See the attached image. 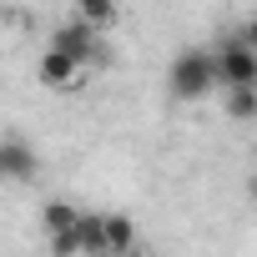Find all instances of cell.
I'll use <instances>...</instances> for the list:
<instances>
[{
	"instance_id": "obj_1",
	"label": "cell",
	"mask_w": 257,
	"mask_h": 257,
	"mask_svg": "<svg viewBox=\"0 0 257 257\" xmlns=\"http://www.w3.org/2000/svg\"><path fill=\"white\" fill-rule=\"evenodd\" d=\"M167 91H172V101H207L212 91H222V81H217V51H207V46L177 51L172 66H167Z\"/></svg>"
},
{
	"instance_id": "obj_2",
	"label": "cell",
	"mask_w": 257,
	"mask_h": 257,
	"mask_svg": "<svg viewBox=\"0 0 257 257\" xmlns=\"http://www.w3.org/2000/svg\"><path fill=\"white\" fill-rule=\"evenodd\" d=\"M217 81H222V91H252L257 86V51L242 36L217 46Z\"/></svg>"
},
{
	"instance_id": "obj_3",
	"label": "cell",
	"mask_w": 257,
	"mask_h": 257,
	"mask_svg": "<svg viewBox=\"0 0 257 257\" xmlns=\"http://www.w3.org/2000/svg\"><path fill=\"white\" fill-rule=\"evenodd\" d=\"M36 76H41V86H51V91H76V86L86 81V66H81V61H71L66 51L46 46V51H41V61H36Z\"/></svg>"
},
{
	"instance_id": "obj_4",
	"label": "cell",
	"mask_w": 257,
	"mask_h": 257,
	"mask_svg": "<svg viewBox=\"0 0 257 257\" xmlns=\"http://www.w3.org/2000/svg\"><path fill=\"white\" fill-rule=\"evenodd\" d=\"M36 172H41V157H36L31 142H21V137L0 142V177H6V182H31Z\"/></svg>"
},
{
	"instance_id": "obj_5",
	"label": "cell",
	"mask_w": 257,
	"mask_h": 257,
	"mask_svg": "<svg viewBox=\"0 0 257 257\" xmlns=\"http://www.w3.org/2000/svg\"><path fill=\"white\" fill-rule=\"evenodd\" d=\"M96 41H101V36H96V31H86L81 21H66V26H56V31H51V46H56V51H66L71 61H81V66H91V61H96Z\"/></svg>"
},
{
	"instance_id": "obj_6",
	"label": "cell",
	"mask_w": 257,
	"mask_h": 257,
	"mask_svg": "<svg viewBox=\"0 0 257 257\" xmlns=\"http://www.w3.org/2000/svg\"><path fill=\"white\" fill-rule=\"evenodd\" d=\"M81 207L76 202H66V197H56V202H46L41 207V232H46V242H56V237H71L76 227H81Z\"/></svg>"
},
{
	"instance_id": "obj_7",
	"label": "cell",
	"mask_w": 257,
	"mask_h": 257,
	"mask_svg": "<svg viewBox=\"0 0 257 257\" xmlns=\"http://www.w3.org/2000/svg\"><path fill=\"white\" fill-rule=\"evenodd\" d=\"M76 242H81V257H111V242H106V212H86L81 227H76Z\"/></svg>"
},
{
	"instance_id": "obj_8",
	"label": "cell",
	"mask_w": 257,
	"mask_h": 257,
	"mask_svg": "<svg viewBox=\"0 0 257 257\" xmlns=\"http://www.w3.org/2000/svg\"><path fill=\"white\" fill-rule=\"evenodd\" d=\"M106 242H111V257H132L137 252V222L126 212H106Z\"/></svg>"
},
{
	"instance_id": "obj_9",
	"label": "cell",
	"mask_w": 257,
	"mask_h": 257,
	"mask_svg": "<svg viewBox=\"0 0 257 257\" xmlns=\"http://www.w3.org/2000/svg\"><path fill=\"white\" fill-rule=\"evenodd\" d=\"M71 21H81L86 31H96V36H101V31H111V26L121 21V11H116V6H106V0H81V6L71 11Z\"/></svg>"
},
{
	"instance_id": "obj_10",
	"label": "cell",
	"mask_w": 257,
	"mask_h": 257,
	"mask_svg": "<svg viewBox=\"0 0 257 257\" xmlns=\"http://www.w3.org/2000/svg\"><path fill=\"white\" fill-rule=\"evenodd\" d=\"M222 106H227L232 121H252L257 116V86L252 91H222Z\"/></svg>"
},
{
	"instance_id": "obj_11",
	"label": "cell",
	"mask_w": 257,
	"mask_h": 257,
	"mask_svg": "<svg viewBox=\"0 0 257 257\" xmlns=\"http://www.w3.org/2000/svg\"><path fill=\"white\" fill-rule=\"evenodd\" d=\"M237 36H242V41L257 51V11H247V16H242V31H237Z\"/></svg>"
},
{
	"instance_id": "obj_12",
	"label": "cell",
	"mask_w": 257,
	"mask_h": 257,
	"mask_svg": "<svg viewBox=\"0 0 257 257\" xmlns=\"http://www.w3.org/2000/svg\"><path fill=\"white\" fill-rule=\"evenodd\" d=\"M247 197H252V202H257V172H252V182H247Z\"/></svg>"
},
{
	"instance_id": "obj_13",
	"label": "cell",
	"mask_w": 257,
	"mask_h": 257,
	"mask_svg": "<svg viewBox=\"0 0 257 257\" xmlns=\"http://www.w3.org/2000/svg\"><path fill=\"white\" fill-rule=\"evenodd\" d=\"M132 257H142V252H132Z\"/></svg>"
}]
</instances>
